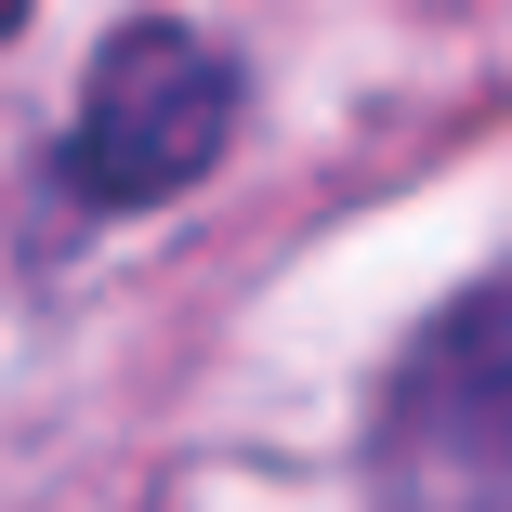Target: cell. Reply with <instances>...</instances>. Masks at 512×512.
<instances>
[{"label":"cell","mask_w":512,"mask_h":512,"mask_svg":"<svg viewBox=\"0 0 512 512\" xmlns=\"http://www.w3.org/2000/svg\"><path fill=\"white\" fill-rule=\"evenodd\" d=\"M355 460L368 512H512V263L394 342Z\"/></svg>","instance_id":"6da1fadb"},{"label":"cell","mask_w":512,"mask_h":512,"mask_svg":"<svg viewBox=\"0 0 512 512\" xmlns=\"http://www.w3.org/2000/svg\"><path fill=\"white\" fill-rule=\"evenodd\" d=\"M224 145H237V53L197 40L184 14H119L79 66L53 171L79 211H158V197L211 184Z\"/></svg>","instance_id":"7a4b0ae2"},{"label":"cell","mask_w":512,"mask_h":512,"mask_svg":"<svg viewBox=\"0 0 512 512\" xmlns=\"http://www.w3.org/2000/svg\"><path fill=\"white\" fill-rule=\"evenodd\" d=\"M27 14H40V0H0V40H27Z\"/></svg>","instance_id":"3957f363"}]
</instances>
